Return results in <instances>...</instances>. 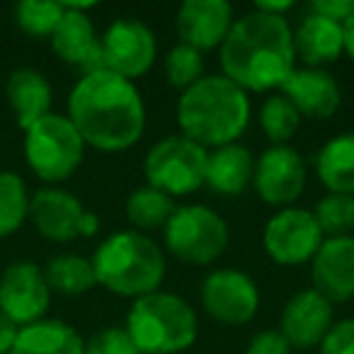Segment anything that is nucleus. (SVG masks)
Wrapping results in <instances>:
<instances>
[{
	"mask_svg": "<svg viewBox=\"0 0 354 354\" xmlns=\"http://www.w3.org/2000/svg\"><path fill=\"white\" fill-rule=\"evenodd\" d=\"M68 119L85 146L129 151L146 131V104L136 83L100 68L85 73L68 95Z\"/></svg>",
	"mask_w": 354,
	"mask_h": 354,
	"instance_id": "1",
	"label": "nucleus"
},
{
	"mask_svg": "<svg viewBox=\"0 0 354 354\" xmlns=\"http://www.w3.org/2000/svg\"><path fill=\"white\" fill-rule=\"evenodd\" d=\"M296 68L294 30L286 17L252 8L233 22L221 44V71L245 93H272Z\"/></svg>",
	"mask_w": 354,
	"mask_h": 354,
	"instance_id": "2",
	"label": "nucleus"
},
{
	"mask_svg": "<svg viewBox=\"0 0 354 354\" xmlns=\"http://www.w3.org/2000/svg\"><path fill=\"white\" fill-rule=\"evenodd\" d=\"M183 136L204 148L238 143L252 117L250 97L223 73L202 75L192 88L180 93L175 104Z\"/></svg>",
	"mask_w": 354,
	"mask_h": 354,
	"instance_id": "3",
	"label": "nucleus"
},
{
	"mask_svg": "<svg viewBox=\"0 0 354 354\" xmlns=\"http://www.w3.org/2000/svg\"><path fill=\"white\" fill-rule=\"evenodd\" d=\"M90 262L100 286L133 301L160 291L167 270L162 248L151 236L133 228L104 238Z\"/></svg>",
	"mask_w": 354,
	"mask_h": 354,
	"instance_id": "4",
	"label": "nucleus"
},
{
	"mask_svg": "<svg viewBox=\"0 0 354 354\" xmlns=\"http://www.w3.org/2000/svg\"><path fill=\"white\" fill-rule=\"evenodd\" d=\"M124 328L141 354L187 352L199 337L197 310L172 291H153L133 301Z\"/></svg>",
	"mask_w": 354,
	"mask_h": 354,
	"instance_id": "5",
	"label": "nucleus"
},
{
	"mask_svg": "<svg viewBox=\"0 0 354 354\" xmlns=\"http://www.w3.org/2000/svg\"><path fill=\"white\" fill-rule=\"evenodd\" d=\"M165 250L187 265H212L226 252L231 231L216 209L207 204H183L162 228Z\"/></svg>",
	"mask_w": 354,
	"mask_h": 354,
	"instance_id": "6",
	"label": "nucleus"
},
{
	"mask_svg": "<svg viewBox=\"0 0 354 354\" xmlns=\"http://www.w3.org/2000/svg\"><path fill=\"white\" fill-rule=\"evenodd\" d=\"M25 158L39 180L59 185L80 167L85 141L68 117L51 112L25 131Z\"/></svg>",
	"mask_w": 354,
	"mask_h": 354,
	"instance_id": "7",
	"label": "nucleus"
},
{
	"mask_svg": "<svg viewBox=\"0 0 354 354\" xmlns=\"http://www.w3.org/2000/svg\"><path fill=\"white\" fill-rule=\"evenodd\" d=\"M209 151L189 141L183 133L165 136L148 148L143 158L146 185L160 189L167 197H187L207 180Z\"/></svg>",
	"mask_w": 354,
	"mask_h": 354,
	"instance_id": "8",
	"label": "nucleus"
},
{
	"mask_svg": "<svg viewBox=\"0 0 354 354\" xmlns=\"http://www.w3.org/2000/svg\"><path fill=\"white\" fill-rule=\"evenodd\" d=\"M199 301L209 318L223 325H245L260 310V286L248 272L218 267L199 286Z\"/></svg>",
	"mask_w": 354,
	"mask_h": 354,
	"instance_id": "9",
	"label": "nucleus"
},
{
	"mask_svg": "<svg viewBox=\"0 0 354 354\" xmlns=\"http://www.w3.org/2000/svg\"><path fill=\"white\" fill-rule=\"evenodd\" d=\"M100 44H102V68L131 83L143 78L156 64V35L138 17H117L100 37Z\"/></svg>",
	"mask_w": 354,
	"mask_h": 354,
	"instance_id": "10",
	"label": "nucleus"
},
{
	"mask_svg": "<svg viewBox=\"0 0 354 354\" xmlns=\"http://www.w3.org/2000/svg\"><path fill=\"white\" fill-rule=\"evenodd\" d=\"M325 236L315 221L313 212L301 207L279 209L267 221L262 245L272 262L281 267L306 265L315 257Z\"/></svg>",
	"mask_w": 354,
	"mask_h": 354,
	"instance_id": "11",
	"label": "nucleus"
},
{
	"mask_svg": "<svg viewBox=\"0 0 354 354\" xmlns=\"http://www.w3.org/2000/svg\"><path fill=\"white\" fill-rule=\"evenodd\" d=\"M306 180H308L306 162L301 153L291 146H270L255 160L252 187L257 197L270 207H291L304 194Z\"/></svg>",
	"mask_w": 354,
	"mask_h": 354,
	"instance_id": "12",
	"label": "nucleus"
},
{
	"mask_svg": "<svg viewBox=\"0 0 354 354\" xmlns=\"http://www.w3.org/2000/svg\"><path fill=\"white\" fill-rule=\"evenodd\" d=\"M51 304V289L44 270L35 262H12L0 274V313L17 328L44 320Z\"/></svg>",
	"mask_w": 354,
	"mask_h": 354,
	"instance_id": "13",
	"label": "nucleus"
},
{
	"mask_svg": "<svg viewBox=\"0 0 354 354\" xmlns=\"http://www.w3.org/2000/svg\"><path fill=\"white\" fill-rule=\"evenodd\" d=\"M335 325V306L310 286L301 289L284 304L279 315V333L291 349L320 347L328 330Z\"/></svg>",
	"mask_w": 354,
	"mask_h": 354,
	"instance_id": "14",
	"label": "nucleus"
},
{
	"mask_svg": "<svg viewBox=\"0 0 354 354\" xmlns=\"http://www.w3.org/2000/svg\"><path fill=\"white\" fill-rule=\"evenodd\" d=\"M236 22V12L228 0H185L177 8L175 27L180 44L197 51L221 49Z\"/></svg>",
	"mask_w": 354,
	"mask_h": 354,
	"instance_id": "15",
	"label": "nucleus"
},
{
	"mask_svg": "<svg viewBox=\"0 0 354 354\" xmlns=\"http://www.w3.org/2000/svg\"><path fill=\"white\" fill-rule=\"evenodd\" d=\"M310 279L333 306L354 299V236L325 238L310 260Z\"/></svg>",
	"mask_w": 354,
	"mask_h": 354,
	"instance_id": "16",
	"label": "nucleus"
},
{
	"mask_svg": "<svg viewBox=\"0 0 354 354\" xmlns=\"http://www.w3.org/2000/svg\"><path fill=\"white\" fill-rule=\"evenodd\" d=\"M279 93L299 109L301 117L330 119L342 104V90L330 71L296 66L281 83Z\"/></svg>",
	"mask_w": 354,
	"mask_h": 354,
	"instance_id": "17",
	"label": "nucleus"
},
{
	"mask_svg": "<svg viewBox=\"0 0 354 354\" xmlns=\"http://www.w3.org/2000/svg\"><path fill=\"white\" fill-rule=\"evenodd\" d=\"M64 10L66 12L59 27L51 35V49L64 64L83 71V75L100 71L102 68V44H100V35L93 20L88 17V12L68 10V8Z\"/></svg>",
	"mask_w": 354,
	"mask_h": 354,
	"instance_id": "18",
	"label": "nucleus"
},
{
	"mask_svg": "<svg viewBox=\"0 0 354 354\" xmlns=\"http://www.w3.org/2000/svg\"><path fill=\"white\" fill-rule=\"evenodd\" d=\"M85 207L73 192L64 187H41L30 197V218L37 231L54 243H68L78 238V221Z\"/></svg>",
	"mask_w": 354,
	"mask_h": 354,
	"instance_id": "19",
	"label": "nucleus"
},
{
	"mask_svg": "<svg viewBox=\"0 0 354 354\" xmlns=\"http://www.w3.org/2000/svg\"><path fill=\"white\" fill-rule=\"evenodd\" d=\"M294 51L296 61L308 68H323L328 64H335L344 54L342 25L308 12L301 17L299 27L294 30Z\"/></svg>",
	"mask_w": 354,
	"mask_h": 354,
	"instance_id": "20",
	"label": "nucleus"
},
{
	"mask_svg": "<svg viewBox=\"0 0 354 354\" xmlns=\"http://www.w3.org/2000/svg\"><path fill=\"white\" fill-rule=\"evenodd\" d=\"M255 175V156L243 143H228V146L209 151L207 160V185L221 197H238L252 185Z\"/></svg>",
	"mask_w": 354,
	"mask_h": 354,
	"instance_id": "21",
	"label": "nucleus"
},
{
	"mask_svg": "<svg viewBox=\"0 0 354 354\" xmlns=\"http://www.w3.org/2000/svg\"><path fill=\"white\" fill-rule=\"evenodd\" d=\"M6 95L10 109L17 119V127L22 131L51 114V102H54V90L51 83L37 68H17L10 73L6 85Z\"/></svg>",
	"mask_w": 354,
	"mask_h": 354,
	"instance_id": "22",
	"label": "nucleus"
},
{
	"mask_svg": "<svg viewBox=\"0 0 354 354\" xmlns=\"http://www.w3.org/2000/svg\"><path fill=\"white\" fill-rule=\"evenodd\" d=\"M10 354H85V339L73 325L44 318L20 328Z\"/></svg>",
	"mask_w": 354,
	"mask_h": 354,
	"instance_id": "23",
	"label": "nucleus"
},
{
	"mask_svg": "<svg viewBox=\"0 0 354 354\" xmlns=\"http://www.w3.org/2000/svg\"><path fill=\"white\" fill-rule=\"evenodd\" d=\"M323 187L333 194H354V131L328 138L313 158Z\"/></svg>",
	"mask_w": 354,
	"mask_h": 354,
	"instance_id": "24",
	"label": "nucleus"
},
{
	"mask_svg": "<svg viewBox=\"0 0 354 354\" xmlns=\"http://www.w3.org/2000/svg\"><path fill=\"white\" fill-rule=\"evenodd\" d=\"M177 209L175 199L162 194L160 189L143 185L136 187L127 197L124 212L127 218L131 221L133 231H156V228H165V223L170 221L172 212Z\"/></svg>",
	"mask_w": 354,
	"mask_h": 354,
	"instance_id": "25",
	"label": "nucleus"
},
{
	"mask_svg": "<svg viewBox=\"0 0 354 354\" xmlns=\"http://www.w3.org/2000/svg\"><path fill=\"white\" fill-rule=\"evenodd\" d=\"M46 284L51 291H59L64 296H83L93 286H97L95 279L93 262L80 255H59L46 265L44 270Z\"/></svg>",
	"mask_w": 354,
	"mask_h": 354,
	"instance_id": "26",
	"label": "nucleus"
},
{
	"mask_svg": "<svg viewBox=\"0 0 354 354\" xmlns=\"http://www.w3.org/2000/svg\"><path fill=\"white\" fill-rule=\"evenodd\" d=\"M30 216V194L17 172L0 170V238H8Z\"/></svg>",
	"mask_w": 354,
	"mask_h": 354,
	"instance_id": "27",
	"label": "nucleus"
},
{
	"mask_svg": "<svg viewBox=\"0 0 354 354\" xmlns=\"http://www.w3.org/2000/svg\"><path fill=\"white\" fill-rule=\"evenodd\" d=\"M301 114L281 93H272L260 107V127L272 146H289L301 129Z\"/></svg>",
	"mask_w": 354,
	"mask_h": 354,
	"instance_id": "28",
	"label": "nucleus"
},
{
	"mask_svg": "<svg viewBox=\"0 0 354 354\" xmlns=\"http://www.w3.org/2000/svg\"><path fill=\"white\" fill-rule=\"evenodd\" d=\"M313 216L325 238L349 236L354 231V194L328 192L315 202Z\"/></svg>",
	"mask_w": 354,
	"mask_h": 354,
	"instance_id": "29",
	"label": "nucleus"
},
{
	"mask_svg": "<svg viewBox=\"0 0 354 354\" xmlns=\"http://www.w3.org/2000/svg\"><path fill=\"white\" fill-rule=\"evenodd\" d=\"M64 12L56 0H22L15 6V22L30 37H51Z\"/></svg>",
	"mask_w": 354,
	"mask_h": 354,
	"instance_id": "30",
	"label": "nucleus"
},
{
	"mask_svg": "<svg viewBox=\"0 0 354 354\" xmlns=\"http://www.w3.org/2000/svg\"><path fill=\"white\" fill-rule=\"evenodd\" d=\"M162 66H165L167 85L185 93L204 75V54L187 44H175L167 51Z\"/></svg>",
	"mask_w": 354,
	"mask_h": 354,
	"instance_id": "31",
	"label": "nucleus"
},
{
	"mask_svg": "<svg viewBox=\"0 0 354 354\" xmlns=\"http://www.w3.org/2000/svg\"><path fill=\"white\" fill-rule=\"evenodd\" d=\"M85 354H141L133 344L131 335L124 325H107L100 328L85 342Z\"/></svg>",
	"mask_w": 354,
	"mask_h": 354,
	"instance_id": "32",
	"label": "nucleus"
},
{
	"mask_svg": "<svg viewBox=\"0 0 354 354\" xmlns=\"http://www.w3.org/2000/svg\"><path fill=\"white\" fill-rule=\"evenodd\" d=\"M320 354H354V318L337 320L320 342Z\"/></svg>",
	"mask_w": 354,
	"mask_h": 354,
	"instance_id": "33",
	"label": "nucleus"
},
{
	"mask_svg": "<svg viewBox=\"0 0 354 354\" xmlns=\"http://www.w3.org/2000/svg\"><path fill=\"white\" fill-rule=\"evenodd\" d=\"M243 354H291V344L279 333V328H265L252 335Z\"/></svg>",
	"mask_w": 354,
	"mask_h": 354,
	"instance_id": "34",
	"label": "nucleus"
},
{
	"mask_svg": "<svg viewBox=\"0 0 354 354\" xmlns=\"http://www.w3.org/2000/svg\"><path fill=\"white\" fill-rule=\"evenodd\" d=\"M310 12L323 15V17H328V20H335L342 25L354 12V0H313V3H310Z\"/></svg>",
	"mask_w": 354,
	"mask_h": 354,
	"instance_id": "35",
	"label": "nucleus"
},
{
	"mask_svg": "<svg viewBox=\"0 0 354 354\" xmlns=\"http://www.w3.org/2000/svg\"><path fill=\"white\" fill-rule=\"evenodd\" d=\"M17 333H20V328L8 315L0 313V354H10L12 344L17 339Z\"/></svg>",
	"mask_w": 354,
	"mask_h": 354,
	"instance_id": "36",
	"label": "nucleus"
},
{
	"mask_svg": "<svg viewBox=\"0 0 354 354\" xmlns=\"http://www.w3.org/2000/svg\"><path fill=\"white\" fill-rule=\"evenodd\" d=\"M294 8L296 3H291V0H257L255 3V10L274 17H286V12H291Z\"/></svg>",
	"mask_w": 354,
	"mask_h": 354,
	"instance_id": "37",
	"label": "nucleus"
},
{
	"mask_svg": "<svg viewBox=\"0 0 354 354\" xmlns=\"http://www.w3.org/2000/svg\"><path fill=\"white\" fill-rule=\"evenodd\" d=\"M97 231H100V216L95 212H88V209H85L83 216H80V221H78V236L93 238Z\"/></svg>",
	"mask_w": 354,
	"mask_h": 354,
	"instance_id": "38",
	"label": "nucleus"
},
{
	"mask_svg": "<svg viewBox=\"0 0 354 354\" xmlns=\"http://www.w3.org/2000/svg\"><path fill=\"white\" fill-rule=\"evenodd\" d=\"M342 37H344V54L354 61V12L342 22Z\"/></svg>",
	"mask_w": 354,
	"mask_h": 354,
	"instance_id": "39",
	"label": "nucleus"
}]
</instances>
